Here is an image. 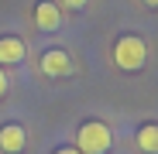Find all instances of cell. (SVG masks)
Segmentation results:
<instances>
[{"mask_svg":"<svg viewBox=\"0 0 158 154\" xmlns=\"http://www.w3.org/2000/svg\"><path fill=\"white\" fill-rule=\"evenodd\" d=\"M28 55V45L14 34H0V65H17Z\"/></svg>","mask_w":158,"mask_h":154,"instance_id":"obj_6","label":"cell"},{"mask_svg":"<svg viewBox=\"0 0 158 154\" xmlns=\"http://www.w3.org/2000/svg\"><path fill=\"white\" fill-rule=\"evenodd\" d=\"M114 144V130L103 120H86L76 130V151L79 154H107Z\"/></svg>","mask_w":158,"mask_h":154,"instance_id":"obj_2","label":"cell"},{"mask_svg":"<svg viewBox=\"0 0 158 154\" xmlns=\"http://www.w3.org/2000/svg\"><path fill=\"white\" fill-rule=\"evenodd\" d=\"M62 4H65L69 10H83V7H86V0H62Z\"/></svg>","mask_w":158,"mask_h":154,"instance_id":"obj_9","label":"cell"},{"mask_svg":"<svg viewBox=\"0 0 158 154\" xmlns=\"http://www.w3.org/2000/svg\"><path fill=\"white\" fill-rule=\"evenodd\" d=\"M141 4H148V7H158V0H141Z\"/></svg>","mask_w":158,"mask_h":154,"instance_id":"obj_11","label":"cell"},{"mask_svg":"<svg viewBox=\"0 0 158 154\" xmlns=\"http://www.w3.org/2000/svg\"><path fill=\"white\" fill-rule=\"evenodd\" d=\"M134 144L144 154H158V123H144L138 130V137H134Z\"/></svg>","mask_w":158,"mask_h":154,"instance_id":"obj_7","label":"cell"},{"mask_svg":"<svg viewBox=\"0 0 158 154\" xmlns=\"http://www.w3.org/2000/svg\"><path fill=\"white\" fill-rule=\"evenodd\" d=\"M7 86H10V82H7V72H4V65H0V99L7 96Z\"/></svg>","mask_w":158,"mask_h":154,"instance_id":"obj_8","label":"cell"},{"mask_svg":"<svg viewBox=\"0 0 158 154\" xmlns=\"http://www.w3.org/2000/svg\"><path fill=\"white\" fill-rule=\"evenodd\" d=\"M52 154H79L76 147H59V151H52Z\"/></svg>","mask_w":158,"mask_h":154,"instance_id":"obj_10","label":"cell"},{"mask_svg":"<svg viewBox=\"0 0 158 154\" xmlns=\"http://www.w3.org/2000/svg\"><path fill=\"white\" fill-rule=\"evenodd\" d=\"M24 140H28V134H24L21 123H4L0 127V151L4 154H21Z\"/></svg>","mask_w":158,"mask_h":154,"instance_id":"obj_5","label":"cell"},{"mask_svg":"<svg viewBox=\"0 0 158 154\" xmlns=\"http://www.w3.org/2000/svg\"><path fill=\"white\" fill-rule=\"evenodd\" d=\"M148 62V45L141 34H120L114 45V65L120 72H141Z\"/></svg>","mask_w":158,"mask_h":154,"instance_id":"obj_1","label":"cell"},{"mask_svg":"<svg viewBox=\"0 0 158 154\" xmlns=\"http://www.w3.org/2000/svg\"><path fill=\"white\" fill-rule=\"evenodd\" d=\"M35 24H38V31H59V28H62V10H59V4H52V0H38V4H35Z\"/></svg>","mask_w":158,"mask_h":154,"instance_id":"obj_4","label":"cell"},{"mask_svg":"<svg viewBox=\"0 0 158 154\" xmlns=\"http://www.w3.org/2000/svg\"><path fill=\"white\" fill-rule=\"evenodd\" d=\"M38 69H41L45 75L62 79V75L72 72V58H69V51H62V48H48L45 55H41V62H38Z\"/></svg>","mask_w":158,"mask_h":154,"instance_id":"obj_3","label":"cell"}]
</instances>
